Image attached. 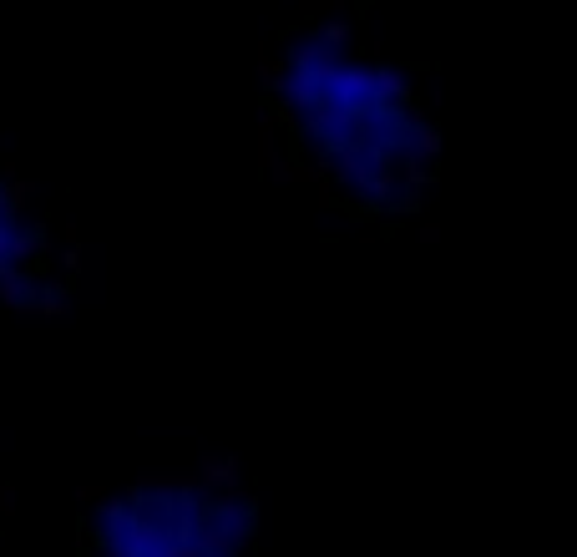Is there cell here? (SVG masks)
Segmentation results:
<instances>
[{
  "label": "cell",
  "mask_w": 577,
  "mask_h": 557,
  "mask_svg": "<svg viewBox=\"0 0 577 557\" xmlns=\"http://www.w3.org/2000/svg\"><path fill=\"white\" fill-rule=\"evenodd\" d=\"M304 132L319 137L324 147H360V112L345 102H314Z\"/></svg>",
  "instance_id": "cell-1"
},
{
  "label": "cell",
  "mask_w": 577,
  "mask_h": 557,
  "mask_svg": "<svg viewBox=\"0 0 577 557\" xmlns=\"http://www.w3.org/2000/svg\"><path fill=\"white\" fill-rule=\"evenodd\" d=\"M375 97H380V107H385V112H400L410 97H416V92H410V71H405V66L380 61V66H375Z\"/></svg>",
  "instance_id": "cell-2"
},
{
  "label": "cell",
  "mask_w": 577,
  "mask_h": 557,
  "mask_svg": "<svg viewBox=\"0 0 577 557\" xmlns=\"http://www.w3.org/2000/svg\"><path fill=\"white\" fill-rule=\"evenodd\" d=\"M269 102H284V107H299V112H309V107L319 102V87H314V76H309V71H299V66H284V82H279V92H274Z\"/></svg>",
  "instance_id": "cell-3"
},
{
  "label": "cell",
  "mask_w": 577,
  "mask_h": 557,
  "mask_svg": "<svg viewBox=\"0 0 577 557\" xmlns=\"http://www.w3.org/2000/svg\"><path fill=\"white\" fill-rule=\"evenodd\" d=\"M203 557H238V547H233V537L223 532V522L213 517V512H203V522L193 527V537H188Z\"/></svg>",
  "instance_id": "cell-4"
},
{
  "label": "cell",
  "mask_w": 577,
  "mask_h": 557,
  "mask_svg": "<svg viewBox=\"0 0 577 557\" xmlns=\"http://www.w3.org/2000/svg\"><path fill=\"white\" fill-rule=\"evenodd\" d=\"M279 137H284V127H279V117H274V107L264 102L259 107V152H254V163L264 168V173H274V163H279Z\"/></svg>",
  "instance_id": "cell-5"
},
{
  "label": "cell",
  "mask_w": 577,
  "mask_h": 557,
  "mask_svg": "<svg viewBox=\"0 0 577 557\" xmlns=\"http://www.w3.org/2000/svg\"><path fill=\"white\" fill-rule=\"evenodd\" d=\"M269 178H274V183H289V188H294V183H309V188H319V183H329V178H324L319 168H309V163H299V157H294V152H289V157H279V163H274V173H269Z\"/></svg>",
  "instance_id": "cell-6"
},
{
  "label": "cell",
  "mask_w": 577,
  "mask_h": 557,
  "mask_svg": "<svg viewBox=\"0 0 577 557\" xmlns=\"http://www.w3.org/2000/svg\"><path fill=\"white\" fill-rule=\"evenodd\" d=\"M400 142H405L410 152H416L421 163H431V168H436V157H441V147H446V142H441V127H436V122H426V127H416V132H405Z\"/></svg>",
  "instance_id": "cell-7"
},
{
  "label": "cell",
  "mask_w": 577,
  "mask_h": 557,
  "mask_svg": "<svg viewBox=\"0 0 577 557\" xmlns=\"http://www.w3.org/2000/svg\"><path fill=\"white\" fill-rule=\"evenodd\" d=\"M26 294H31V274L0 269V304H6V309H26Z\"/></svg>",
  "instance_id": "cell-8"
},
{
  "label": "cell",
  "mask_w": 577,
  "mask_h": 557,
  "mask_svg": "<svg viewBox=\"0 0 577 557\" xmlns=\"http://www.w3.org/2000/svg\"><path fill=\"white\" fill-rule=\"evenodd\" d=\"M284 66H289V61H284V51L259 46V87H264L269 97H274V92H279V82H284Z\"/></svg>",
  "instance_id": "cell-9"
},
{
  "label": "cell",
  "mask_w": 577,
  "mask_h": 557,
  "mask_svg": "<svg viewBox=\"0 0 577 557\" xmlns=\"http://www.w3.org/2000/svg\"><path fill=\"white\" fill-rule=\"evenodd\" d=\"M395 188H400V183H395V168H390V173H370V183H365L360 193H365V198H370V208H375V203H390V198H395Z\"/></svg>",
  "instance_id": "cell-10"
},
{
  "label": "cell",
  "mask_w": 577,
  "mask_h": 557,
  "mask_svg": "<svg viewBox=\"0 0 577 557\" xmlns=\"http://www.w3.org/2000/svg\"><path fill=\"white\" fill-rule=\"evenodd\" d=\"M31 198H36V183H11L6 188V203H11V213H16V228H26V208H31Z\"/></svg>",
  "instance_id": "cell-11"
},
{
  "label": "cell",
  "mask_w": 577,
  "mask_h": 557,
  "mask_svg": "<svg viewBox=\"0 0 577 557\" xmlns=\"http://www.w3.org/2000/svg\"><path fill=\"white\" fill-rule=\"evenodd\" d=\"M71 497H76V507H81V517H87V512H102V502H107L112 492H107L102 482H81V487H76Z\"/></svg>",
  "instance_id": "cell-12"
},
{
  "label": "cell",
  "mask_w": 577,
  "mask_h": 557,
  "mask_svg": "<svg viewBox=\"0 0 577 557\" xmlns=\"http://www.w3.org/2000/svg\"><path fill=\"white\" fill-rule=\"evenodd\" d=\"M314 36H319L329 51H345V46H350V21H319Z\"/></svg>",
  "instance_id": "cell-13"
},
{
  "label": "cell",
  "mask_w": 577,
  "mask_h": 557,
  "mask_svg": "<svg viewBox=\"0 0 577 557\" xmlns=\"http://www.w3.org/2000/svg\"><path fill=\"white\" fill-rule=\"evenodd\" d=\"M16 512H21V492H16L11 482H0V517H6V522H11Z\"/></svg>",
  "instance_id": "cell-14"
},
{
  "label": "cell",
  "mask_w": 577,
  "mask_h": 557,
  "mask_svg": "<svg viewBox=\"0 0 577 557\" xmlns=\"http://www.w3.org/2000/svg\"><path fill=\"white\" fill-rule=\"evenodd\" d=\"M416 244H421V249H436V244H441V223H436V218H426V223L416 228Z\"/></svg>",
  "instance_id": "cell-15"
},
{
  "label": "cell",
  "mask_w": 577,
  "mask_h": 557,
  "mask_svg": "<svg viewBox=\"0 0 577 557\" xmlns=\"http://www.w3.org/2000/svg\"><path fill=\"white\" fill-rule=\"evenodd\" d=\"M314 203H319V208L329 213V208L340 203V188H335V183H319V188H314Z\"/></svg>",
  "instance_id": "cell-16"
},
{
  "label": "cell",
  "mask_w": 577,
  "mask_h": 557,
  "mask_svg": "<svg viewBox=\"0 0 577 557\" xmlns=\"http://www.w3.org/2000/svg\"><path fill=\"white\" fill-rule=\"evenodd\" d=\"M56 238H61V249H81V228H76L71 218H66L61 228H56Z\"/></svg>",
  "instance_id": "cell-17"
},
{
  "label": "cell",
  "mask_w": 577,
  "mask_h": 557,
  "mask_svg": "<svg viewBox=\"0 0 577 557\" xmlns=\"http://www.w3.org/2000/svg\"><path fill=\"white\" fill-rule=\"evenodd\" d=\"M56 264H61L66 274H81V249H61V254H56Z\"/></svg>",
  "instance_id": "cell-18"
},
{
  "label": "cell",
  "mask_w": 577,
  "mask_h": 557,
  "mask_svg": "<svg viewBox=\"0 0 577 557\" xmlns=\"http://www.w3.org/2000/svg\"><path fill=\"white\" fill-rule=\"evenodd\" d=\"M395 213H421V193H400Z\"/></svg>",
  "instance_id": "cell-19"
}]
</instances>
